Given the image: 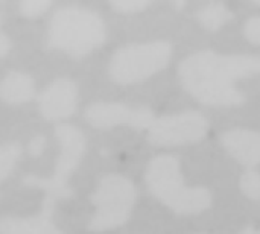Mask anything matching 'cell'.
<instances>
[{"label": "cell", "mask_w": 260, "mask_h": 234, "mask_svg": "<svg viewBox=\"0 0 260 234\" xmlns=\"http://www.w3.org/2000/svg\"><path fill=\"white\" fill-rule=\"evenodd\" d=\"M183 88L204 105H239L245 94L235 85L239 79L260 75V56L219 55L203 50L187 56L178 67Z\"/></svg>", "instance_id": "6da1fadb"}, {"label": "cell", "mask_w": 260, "mask_h": 234, "mask_svg": "<svg viewBox=\"0 0 260 234\" xmlns=\"http://www.w3.org/2000/svg\"><path fill=\"white\" fill-rule=\"evenodd\" d=\"M145 181L149 193L177 215H197L212 204V195L207 189L184 184L180 161L175 157H155L146 169Z\"/></svg>", "instance_id": "7a4b0ae2"}, {"label": "cell", "mask_w": 260, "mask_h": 234, "mask_svg": "<svg viewBox=\"0 0 260 234\" xmlns=\"http://www.w3.org/2000/svg\"><path fill=\"white\" fill-rule=\"evenodd\" d=\"M105 40L102 18L81 6L59 8L50 18L47 46L79 58L90 53Z\"/></svg>", "instance_id": "3957f363"}, {"label": "cell", "mask_w": 260, "mask_h": 234, "mask_svg": "<svg viewBox=\"0 0 260 234\" xmlns=\"http://www.w3.org/2000/svg\"><path fill=\"white\" fill-rule=\"evenodd\" d=\"M172 46L168 41L131 44L114 52L110 61V76L119 84L143 81L163 70L171 59Z\"/></svg>", "instance_id": "277c9868"}, {"label": "cell", "mask_w": 260, "mask_h": 234, "mask_svg": "<svg viewBox=\"0 0 260 234\" xmlns=\"http://www.w3.org/2000/svg\"><path fill=\"white\" fill-rule=\"evenodd\" d=\"M137 192L129 180L122 175H105L91 195L96 212L88 224L90 231H104L123 225L136 203Z\"/></svg>", "instance_id": "5b68a950"}, {"label": "cell", "mask_w": 260, "mask_h": 234, "mask_svg": "<svg viewBox=\"0 0 260 234\" xmlns=\"http://www.w3.org/2000/svg\"><path fill=\"white\" fill-rule=\"evenodd\" d=\"M55 134L61 145V154L58 157L55 172L50 178H38L27 175L23 178V184L29 187H38L46 192V196L52 199H67L73 195L67 187V180L76 169L81 157L85 151V137L81 129L72 125H58Z\"/></svg>", "instance_id": "8992f818"}, {"label": "cell", "mask_w": 260, "mask_h": 234, "mask_svg": "<svg viewBox=\"0 0 260 234\" xmlns=\"http://www.w3.org/2000/svg\"><path fill=\"white\" fill-rule=\"evenodd\" d=\"M209 129L207 119L197 111L155 119L149 128L148 140L157 146H177L201 140Z\"/></svg>", "instance_id": "52a82bcc"}, {"label": "cell", "mask_w": 260, "mask_h": 234, "mask_svg": "<svg viewBox=\"0 0 260 234\" xmlns=\"http://www.w3.org/2000/svg\"><path fill=\"white\" fill-rule=\"evenodd\" d=\"M84 117L94 128H113L116 125H128L136 129H149L155 122L154 113L146 107L131 108L117 102H99L90 105Z\"/></svg>", "instance_id": "ba28073f"}, {"label": "cell", "mask_w": 260, "mask_h": 234, "mask_svg": "<svg viewBox=\"0 0 260 234\" xmlns=\"http://www.w3.org/2000/svg\"><path fill=\"white\" fill-rule=\"evenodd\" d=\"M41 114L47 120H59L76 110V85L67 78L53 81L38 97Z\"/></svg>", "instance_id": "9c48e42d"}, {"label": "cell", "mask_w": 260, "mask_h": 234, "mask_svg": "<svg viewBox=\"0 0 260 234\" xmlns=\"http://www.w3.org/2000/svg\"><path fill=\"white\" fill-rule=\"evenodd\" d=\"M53 203L55 199L46 196L40 215L32 218H3L0 234H62L52 222Z\"/></svg>", "instance_id": "30bf717a"}, {"label": "cell", "mask_w": 260, "mask_h": 234, "mask_svg": "<svg viewBox=\"0 0 260 234\" xmlns=\"http://www.w3.org/2000/svg\"><path fill=\"white\" fill-rule=\"evenodd\" d=\"M222 145L241 164L247 168L260 163V132L248 129L227 131L221 137Z\"/></svg>", "instance_id": "8fae6325"}, {"label": "cell", "mask_w": 260, "mask_h": 234, "mask_svg": "<svg viewBox=\"0 0 260 234\" xmlns=\"http://www.w3.org/2000/svg\"><path fill=\"white\" fill-rule=\"evenodd\" d=\"M34 82L32 78L21 72H9L0 87V96L8 104H21L34 97Z\"/></svg>", "instance_id": "7c38bea8"}, {"label": "cell", "mask_w": 260, "mask_h": 234, "mask_svg": "<svg viewBox=\"0 0 260 234\" xmlns=\"http://www.w3.org/2000/svg\"><path fill=\"white\" fill-rule=\"evenodd\" d=\"M197 18L207 30H216L233 18V12L224 3H209L198 9Z\"/></svg>", "instance_id": "4fadbf2b"}, {"label": "cell", "mask_w": 260, "mask_h": 234, "mask_svg": "<svg viewBox=\"0 0 260 234\" xmlns=\"http://www.w3.org/2000/svg\"><path fill=\"white\" fill-rule=\"evenodd\" d=\"M20 155H21V148L18 143H8V145L2 146V149H0V178H2V181H5L6 177L12 172Z\"/></svg>", "instance_id": "5bb4252c"}, {"label": "cell", "mask_w": 260, "mask_h": 234, "mask_svg": "<svg viewBox=\"0 0 260 234\" xmlns=\"http://www.w3.org/2000/svg\"><path fill=\"white\" fill-rule=\"evenodd\" d=\"M241 190L250 199H260V174L248 171L241 178Z\"/></svg>", "instance_id": "9a60e30c"}, {"label": "cell", "mask_w": 260, "mask_h": 234, "mask_svg": "<svg viewBox=\"0 0 260 234\" xmlns=\"http://www.w3.org/2000/svg\"><path fill=\"white\" fill-rule=\"evenodd\" d=\"M50 2L47 0H24L20 3V12L24 17H37L46 12V9L50 8Z\"/></svg>", "instance_id": "2e32d148"}, {"label": "cell", "mask_w": 260, "mask_h": 234, "mask_svg": "<svg viewBox=\"0 0 260 234\" xmlns=\"http://www.w3.org/2000/svg\"><path fill=\"white\" fill-rule=\"evenodd\" d=\"M110 5L116 11H119V12H139V11L148 8L151 5V2H137V0H134V2H125L123 0V2H111Z\"/></svg>", "instance_id": "e0dca14e"}, {"label": "cell", "mask_w": 260, "mask_h": 234, "mask_svg": "<svg viewBox=\"0 0 260 234\" xmlns=\"http://www.w3.org/2000/svg\"><path fill=\"white\" fill-rule=\"evenodd\" d=\"M244 34L245 37L254 43V44H260V17H251L245 26H244Z\"/></svg>", "instance_id": "ac0fdd59"}, {"label": "cell", "mask_w": 260, "mask_h": 234, "mask_svg": "<svg viewBox=\"0 0 260 234\" xmlns=\"http://www.w3.org/2000/svg\"><path fill=\"white\" fill-rule=\"evenodd\" d=\"M44 142H46V140H44L43 136H37V137L32 139V142H30V145H29V152H30L32 157L41 155V152H43V149H44Z\"/></svg>", "instance_id": "d6986e66"}, {"label": "cell", "mask_w": 260, "mask_h": 234, "mask_svg": "<svg viewBox=\"0 0 260 234\" xmlns=\"http://www.w3.org/2000/svg\"><path fill=\"white\" fill-rule=\"evenodd\" d=\"M8 50H9V40H8V37H6V34H0V56L3 58V56H6V53H8Z\"/></svg>", "instance_id": "ffe728a7"}, {"label": "cell", "mask_w": 260, "mask_h": 234, "mask_svg": "<svg viewBox=\"0 0 260 234\" xmlns=\"http://www.w3.org/2000/svg\"><path fill=\"white\" fill-rule=\"evenodd\" d=\"M239 234H260V231H257V230H254V228H245L244 231H241Z\"/></svg>", "instance_id": "44dd1931"}]
</instances>
